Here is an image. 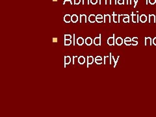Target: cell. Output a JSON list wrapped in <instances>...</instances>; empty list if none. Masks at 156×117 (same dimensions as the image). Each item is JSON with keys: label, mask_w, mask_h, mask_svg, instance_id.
Returning <instances> with one entry per match:
<instances>
[{"label": "cell", "mask_w": 156, "mask_h": 117, "mask_svg": "<svg viewBox=\"0 0 156 117\" xmlns=\"http://www.w3.org/2000/svg\"><path fill=\"white\" fill-rule=\"evenodd\" d=\"M112 4H115V5H116V0H111L110 5H112Z\"/></svg>", "instance_id": "32"}, {"label": "cell", "mask_w": 156, "mask_h": 117, "mask_svg": "<svg viewBox=\"0 0 156 117\" xmlns=\"http://www.w3.org/2000/svg\"><path fill=\"white\" fill-rule=\"evenodd\" d=\"M140 20L142 23H145L146 21L147 20V17L145 15H142L141 16H140Z\"/></svg>", "instance_id": "17"}, {"label": "cell", "mask_w": 156, "mask_h": 117, "mask_svg": "<svg viewBox=\"0 0 156 117\" xmlns=\"http://www.w3.org/2000/svg\"><path fill=\"white\" fill-rule=\"evenodd\" d=\"M123 43V40L121 37H118L116 39V44L118 46H121Z\"/></svg>", "instance_id": "14"}, {"label": "cell", "mask_w": 156, "mask_h": 117, "mask_svg": "<svg viewBox=\"0 0 156 117\" xmlns=\"http://www.w3.org/2000/svg\"><path fill=\"white\" fill-rule=\"evenodd\" d=\"M77 62L80 64H84L86 62V60L84 56H80L79 58H78Z\"/></svg>", "instance_id": "8"}, {"label": "cell", "mask_w": 156, "mask_h": 117, "mask_svg": "<svg viewBox=\"0 0 156 117\" xmlns=\"http://www.w3.org/2000/svg\"><path fill=\"white\" fill-rule=\"evenodd\" d=\"M94 61L97 64H102V60H94Z\"/></svg>", "instance_id": "33"}, {"label": "cell", "mask_w": 156, "mask_h": 117, "mask_svg": "<svg viewBox=\"0 0 156 117\" xmlns=\"http://www.w3.org/2000/svg\"><path fill=\"white\" fill-rule=\"evenodd\" d=\"M96 21L98 23H102L103 21V18H96Z\"/></svg>", "instance_id": "25"}, {"label": "cell", "mask_w": 156, "mask_h": 117, "mask_svg": "<svg viewBox=\"0 0 156 117\" xmlns=\"http://www.w3.org/2000/svg\"><path fill=\"white\" fill-rule=\"evenodd\" d=\"M118 4L119 5H122V4L124 3V0H118Z\"/></svg>", "instance_id": "30"}, {"label": "cell", "mask_w": 156, "mask_h": 117, "mask_svg": "<svg viewBox=\"0 0 156 117\" xmlns=\"http://www.w3.org/2000/svg\"><path fill=\"white\" fill-rule=\"evenodd\" d=\"M98 0H90V2L91 4H93V5H96L97 4Z\"/></svg>", "instance_id": "22"}, {"label": "cell", "mask_w": 156, "mask_h": 117, "mask_svg": "<svg viewBox=\"0 0 156 117\" xmlns=\"http://www.w3.org/2000/svg\"><path fill=\"white\" fill-rule=\"evenodd\" d=\"M106 0H99V5H102V4H105L106 5Z\"/></svg>", "instance_id": "27"}, {"label": "cell", "mask_w": 156, "mask_h": 117, "mask_svg": "<svg viewBox=\"0 0 156 117\" xmlns=\"http://www.w3.org/2000/svg\"><path fill=\"white\" fill-rule=\"evenodd\" d=\"M53 42H57V38H53Z\"/></svg>", "instance_id": "37"}, {"label": "cell", "mask_w": 156, "mask_h": 117, "mask_svg": "<svg viewBox=\"0 0 156 117\" xmlns=\"http://www.w3.org/2000/svg\"><path fill=\"white\" fill-rule=\"evenodd\" d=\"M94 60H102V58L101 56H97L94 58Z\"/></svg>", "instance_id": "26"}, {"label": "cell", "mask_w": 156, "mask_h": 117, "mask_svg": "<svg viewBox=\"0 0 156 117\" xmlns=\"http://www.w3.org/2000/svg\"><path fill=\"white\" fill-rule=\"evenodd\" d=\"M76 43H77L78 46H82V45L84 44L85 40L83 39V38L78 37L77 39L76 40Z\"/></svg>", "instance_id": "4"}, {"label": "cell", "mask_w": 156, "mask_h": 117, "mask_svg": "<svg viewBox=\"0 0 156 117\" xmlns=\"http://www.w3.org/2000/svg\"><path fill=\"white\" fill-rule=\"evenodd\" d=\"M104 22L111 23V16L109 15H104Z\"/></svg>", "instance_id": "11"}, {"label": "cell", "mask_w": 156, "mask_h": 117, "mask_svg": "<svg viewBox=\"0 0 156 117\" xmlns=\"http://www.w3.org/2000/svg\"><path fill=\"white\" fill-rule=\"evenodd\" d=\"M79 57L78 56H73V64H76V59H78Z\"/></svg>", "instance_id": "24"}, {"label": "cell", "mask_w": 156, "mask_h": 117, "mask_svg": "<svg viewBox=\"0 0 156 117\" xmlns=\"http://www.w3.org/2000/svg\"><path fill=\"white\" fill-rule=\"evenodd\" d=\"M101 34H99L98 37H96L94 39V44L95 46H101Z\"/></svg>", "instance_id": "1"}, {"label": "cell", "mask_w": 156, "mask_h": 117, "mask_svg": "<svg viewBox=\"0 0 156 117\" xmlns=\"http://www.w3.org/2000/svg\"><path fill=\"white\" fill-rule=\"evenodd\" d=\"M72 38V36L70 34H64V40H69V39Z\"/></svg>", "instance_id": "20"}, {"label": "cell", "mask_w": 156, "mask_h": 117, "mask_svg": "<svg viewBox=\"0 0 156 117\" xmlns=\"http://www.w3.org/2000/svg\"><path fill=\"white\" fill-rule=\"evenodd\" d=\"M137 40H138V38H137V37H134V38L132 39L133 41H137Z\"/></svg>", "instance_id": "38"}, {"label": "cell", "mask_w": 156, "mask_h": 117, "mask_svg": "<svg viewBox=\"0 0 156 117\" xmlns=\"http://www.w3.org/2000/svg\"><path fill=\"white\" fill-rule=\"evenodd\" d=\"M72 44V41L71 39H69V40H64V46H70Z\"/></svg>", "instance_id": "18"}, {"label": "cell", "mask_w": 156, "mask_h": 117, "mask_svg": "<svg viewBox=\"0 0 156 117\" xmlns=\"http://www.w3.org/2000/svg\"><path fill=\"white\" fill-rule=\"evenodd\" d=\"M71 16L70 15H66L64 16V21L67 24L70 23L71 21Z\"/></svg>", "instance_id": "10"}, {"label": "cell", "mask_w": 156, "mask_h": 117, "mask_svg": "<svg viewBox=\"0 0 156 117\" xmlns=\"http://www.w3.org/2000/svg\"><path fill=\"white\" fill-rule=\"evenodd\" d=\"M80 23L81 24H86L87 22V20H86V16L85 15H80Z\"/></svg>", "instance_id": "5"}, {"label": "cell", "mask_w": 156, "mask_h": 117, "mask_svg": "<svg viewBox=\"0 0 156 117\" xmlns=\"http://www.w3.org/2000/svg\"><path fill=\"white\" fill-rule=\"evenodd\" d=\"M129 16L128 15L127 16L124 17V19H123V21H124V23H129Z\"/></svg>", "instance_id": "19"}, {"label": "cell", "mask_w": 156, "mask_h": 117, "mask_svg": "<svg viewBox=\"0 0 156 117\" xmlns=\"http://www.w3.org/2000/svg\"><path fill=\"white\" fill-rule=\"evenodd\" d=\"M78 21V16L77 15H73L71 16V21L72 23H76Z\"/></svg>", "instance_id": "13"}, {"label": "cell", "mask_w": 156, "mask_h": 117, "mask_svg": "<svg viewBox=\"0 0 156 117\" xmlns=\"http://www.w3.org/2000/svg\"><path fill=\"white\" fill-rule=\"evenodd\" d=\"M132 21L133 23H137L138 22V15H134L133 12H132Z\"/></svg>", "instance_id": "12"}, {"label": "cell", "mask_w": 156, "mask_h": 117, "mask_svg": "<svg viewBox=\"0 0 156 117\" xmlns=\"http://www.w3.org/2000/svg\"><path fill=\"white\" fill-rule=\"evenodd\" d=\"M80 3L81 0H74V3H73V4H74V5H79Z\"/></svg>", "instance_id": "29"}, {"label": "cell", "mask_w": 156, "mask_h": 117, "mask_svg": "<svg viewBox=\"0 0 156 117\" xmlns=\"http://www.w3.org/2000/svg\"><path fill=\"white\" fill-rule=\"evenodd\" d=\"M87 68H89V65L92 64L94 63V57L93 56H87Z\"/></svg>", "instance_id": "6"}, {"label": "cell", "mask_w": 156, "mask_h": 117, "mask_svg": "<svg viewBox=\"0 0 156 117\" xmlns=\"http://www.w3.org/2000/svg\"><path fill=\"white\" fill-rule=\"evenodd\" d=\"M151 39L150 37L145 38V46H151Z\"/></svg>", "instance_id": "16"}, {"label": "cell", "mask_w": 156, "mask_h": 117, "mask_svg": "<svg viewBox=\"0 0 156 117\" xmlns=\"http://www.w3.org/2000/svg\"><path fill=\"white\" fill-rule=\"evenodd\" d=\"M96 16L95 15H90L89 16V21L90 23H94L96 21Z\"/></svg>", "instance_id": "7"}, {"label": "cell", "mask_w": 156, "mask_h": 117, "mask_svg": "<svg viewBox=\"0 0 156 117\" xmlns=\"http://www.w3.org/2000/svg\"><path fill=\"white\" fill-rule=\"evenodd\" d=\"M85 43L86 46H90L93 43V41L90 37H87L86 38V39L85 40Z\"/></svg>", "instance_id": "9"}, {"label": "cell", "mask_w": 156, "mask_h": 117, "mask_svg": "<svg viewBox=\"0 0 156 117\" xmlns=\"http://www.w3.org/2000/svg\"><path fill=\"white\" fill-rule=\"evenodd\" d=\"M67 3H70V5H73V3L72 2V0H64V3H63V5H65Z\"/></svg>", "instance_id": "23"}, {"label": "cell", "mask_w": 156, "mask_h": 117, "mask_svg": "<svg viewBox=\"0 0 156 117\" xmlns=\"http://www.w3.org/2000/svg\"><path fill=\"white\" fill-rule=\"evenodd\" d=\"M110 3H111V0H106V5H108V4H110Z\"/></svg>", "instance_id": "36"}, {"label": "cell", "mask_w": 156, "mask_h": 117, "mask_svg": "<svg viewBox=\"0 0 156 117\" xmlns=\"http://www.w3.org/2000/svg\"><path fill=\"white\" fill-rule=\"evenodd\" d=\"M107 44L109 46H113L115 44V34L112 37H109L107 39Z\"/></svg>", "instance_id": "2"}, {"label": "cell", "mask_w": 156, "mask_h": 117, "mask_svg": "<svg viewBox=\"0 0 156 117\" xmlns=\"http://www.w3.org/2000/svg\"><path fill=\"white\" fill-rule=\"evenodd\" d=\"M119 59V57H118V58H117V59H116V60H115V66H114V68H115V67H116V63H117V62H118Z\"/></svg>", "instance_id": "35"}, {"label": "cell", "mask_w": 156, "mask_h": 117, "mask_svg": "<svg viewBox=\"0 0 156 117\" xmlns=\"http://www.w3.org/2000/svg\"><path fill=\"white\" fill-rule=\"evenodd\" d=\"M155 2L156 0H149V3L151 4V5H154Z\"/></svg>", "instance_id": "31"}, {"label": "cell", "mask_w": 156, "mask_h": 117, "mask_svg": "<svg viewBox=\"0 0 156 117\" xmlns=\"http://www.w3.org/2000/svg\"><path fill=\"white\" fill-rule=\"evenodd\" d=\"M53 2H57V0H53Z\"/></svg>", "instance_id": "41"}, {"label": "cell", "mask_w": 156, "mask_h": 117, "mask_svg": "<svg viewBox=\"0 0 156 117\" xmlns=\"http://www.w3.org/2000/svg\"><path fill=\"white\" fill-rule=\"evenodd\" d=\"M112 16H113V21L115 23L119 22V15H115V12H114L113 15H112Z\"/></svg>", "instance_id": "15"}, {"label": "cell", "mask_w": 156, "mask_h": 117, "mask_svg": "<svg viewBox=\"0 0 156 117\" xmlns=\"http://www.w3.org/2000/svg\"><path fill=\"white\" fill-rule=\"evenodd\" d=\"M82 3L83 5H89L90 0H82Z\"/></svg>", "instance_id": "21"}, {"label": "cell", "mask_w": 156, "mask_h": 117, "mask_svg": "<svg viewBox=\"0 0 156 117\" xmlns=\"http://www.w3.org/2000/svg\"><path fill=\"white\" fill-rule=\"evenodd\" d=\"M96 18H103V16L102 15H96Z\"/></svg>", "instance_id": "34"}, {"label": "cell", "mask_w": 156, "mask_h": 117, "mask_svg": "<svg viewBox=\"0 0 156 117\" xmlns=\"http://www.w3.org/2000/svg\"><path fill=\"white\" fill-rule=\"evenodd\" d=\"M153 43H154V45L156 46V38H155L154 40H153Z\"/></svg>", "instance_id": "39"}, {"label": "cell", "mask_w": 156, "mask_h": 117, "mask_svg": "<svg viewBox=\"0 0 156 117\" xmlns=\"http://www.w3.org/2000/svg\"><path fill=\"white\" fill-rule=\"evenodd\" d=\"M71 63V57L70 56H65L64 57V67L66 68L67 65Z\"/></svg>", "instance_id": "3"}, {"label": "cell", "mask_w": 156, "mask_h": 117, "mask_svg": "<svg viewBox=\"0 0 156 117\" xmlns=\"http://www.w3.org/2000/svg\"><path fill=\"white\" fill-rule=\"evenodd\" d=\"M146 4H148V0H146Z\"/></svg>", "instance_id": "42"}, {"label": "cell", "mask_w": 156, "mask_h": 117, "mask_svg": "<svg viewBox=\"0 0 156 117\" xmlns=\"http://www.w3.org/2000/svg\"><path fill=\"white\" fill-rule=\"evenodd\" d=\"M75 37H76V34H73V46H75L76 45V38H75Z\"/></svg>", "instance_id": "28"}, {"label": "cell", "mask_w": 156, "mask_h": 117, "mask_svg": "<svg viewBox=\"0 0 156 117\" xmlns=\"http://www.w3.org/2000/svg\"><path fill=\"white\" fill-rule=\"evenodd\" d=\"M109 55H110V64H111V58H112V54H111V53H110Z\"/></svg>", "instance_id": "40"}]
</instances>
